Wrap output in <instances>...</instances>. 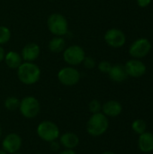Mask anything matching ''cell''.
Returning a JSON list of instances; mask_svg holds the SVG:
<instances>
[{
    "instance_id": "6da1fadb",
    "label": "cell",
    "mask_w": 153,
    "mask_h": 154,
    "mask_svg": "<svg viewBox=\"0 0 153 154\" xmlns=\"http://www.w3.org/2000/svg\"><path fill=\"white\" fill-rule=\"evenodd\" d=\"M17 77L24 85H33L41 78V69L33 62H23L17 69Z\"/></svg>"
},
{
    "instance_id": "7a4b0ae2",
    "label": "cell",
    "mask_w": 153,
    "mask_h": 154,
    "mask_svg": "<svg viewBox=\"0 0 153 154\" xmlns=\"http://www.w3.org/2000/svg\"><path fill=\"white\" fill-rule=\"evenodd\" d=\"M109 121L103 113L99 112L96 114H92L91 117L87 123V133L94 137L103 135L108 129Z\"/></svg>"
},
{
    "instance_id": "3957f363",
    "label": "cell",
    "mask_w": 153,
    "mask_h": 154,
    "mask_svg": "<svg viewBox=\"0 0 153 154\" xmlns=\"http://www.w3.org/2000/svg\"><path fill=\"white\" fill-rule=\"evenodd\" d=\"M47 27L53 35L62 37L66 35L69 31L68 20L61 14H51L47 19Z\"/></svg>"
},
{
    "instance_id": "277c9868",
    "label": "cell",
    "mask_w": 153,
    "mask_h": 154,
    "mask_svg": "<svg viewBox=\"0 0 153 154\" xmlns=\"http://www.w3.org/2000/svg\"><path fill=\"white\" fill-rule=\"evenodd\" d=\"M37 134L42 141L50 143L60 137V129L53 122L43 121L37 126Z\"/></svg>"
},
{
    "instance_id": "5b68a950",
    "label": "cell",
    "mask_w": 153,
    "mask_h": 154,
    "mask_svg": "<svg viewBox=\"0 0 153 154\" xmlns=\"http://www.w3.org/2000/svg\"><path fill=\"white\" fill-rule=\"evenodd\" d=\"M19 110L23 117L32 119L38 116L41 110V106L37 98L32 96H28L20 100Z\"/></svg>"
},
{
    "instance_id": "8992f818",
    "label": "cell",
    "mask_w": 153,
    "mask_h": 154,
    "mask_svg": "<svg viewBox=\"0 0 153 154\" xmlns=\"http://www.w3.org/2000/svg\"><path fill=\"white\" fill-rule=\"evenodd\" d=\"M86 57L84 49L79 45H71L63 51V60L70 66H78L81 64Z\"/></svg>"
},
{
    "instance_id": "52a82bcc",
    "label": "cell",
    "mask_w": 153,
    "mask_h": 154,
    "mask_svg": "<svg viewBox=\"0 0 153 154\" xmlns=\"http://www.w3.org/2000/svg\"><path fill=\"white\" fill-rule=\"evenodd\" d=\"M151 50V43L147 38L135 40L129 48V54L133 59H142L146 57Z\"/></svg>"
},
{
    "instance_id": "ba28073f",
    "label": "cell",
    "mask_w": 153,
    "mask_h": 154,
    "mask_svg": "<svg viewBox=\"0 0 153 154\" xmlns=\"http://www.w3.org/2000/svg\"><path fill=\"white\" fill-rule=\"evenodd\" d=\"M58 79L62 85L72 87L77 85L80 80V73L73 66L64 67L58 72Z\"/></svg>"
},
{
    "instance_id": "9c48e42d",
    "label": "cell",
    "mask_w": 153,
    "mask_h": 154,
    "mask_svg": "<svg viewBox=\"0 0 153 154\" xmlns=\"http://www.w3.org/2000/svg\"><path fill=\"white\" fill-rule=\"evenodd\" d=\"M107 45L112 48H121L126 42V36L124 32L117 28L108 29L104 36Z\"/></svg>"
},
{
    "instance_id": "30bf717a",
    "label": "cell",
    "mask_w": 153,
    "mask_h": 154,
    "mask_svg": "<svg viewBox=\"0 0 153 154\" xmlns=\"http://www.w3.org/2000/svg\"><path fill=\"white\" fill-rule=\"evenodd\" d=\"M127 75L132 78H141L147 70L146 65L139 59H132L124 65Z\"/></svg>"
},
{
    "instance_id": "8fae6325",
    "label": "cell",
    "mask_w": 153,
    "mask_h": 154,
    "mask_svg": "<svg viewBox=\"0 0 153 154\" xmlns=\"http://www.w3.org/2000/svg\"><path fill=\"white\" fill-rule=\"evenodd\" d=\"M2 147L3 150L7 153L13 154L17 152L22 147L21 136L14 133L7 134L2 142Z\"/></svg>"
},
{
    "instance_id": "7c38bea8",
    "label": "cell",
    "mask_w": 153,
    "mask_h": 154,
    "mask_svg": "<svg viewBox=\"0 0 153 154\" xmlns=\"http://www.w3.org/2000/svg\"><path fill=\"white\" fill-rule=\"evenodd\" d=\"M40 52H41V49L37 43L28 42L23 46L21 56L23 58V60L27 62H33L38 59Z\"/></svg>"
},
{
    "instance_id": "4fadbf2b",
    "label": "cell",
    "mask_w": 153,
    "mask_h": 154,
    "mask_svg": "<svg viewBox=\"0 0 153 154\" xmlns=\"http://www.w3.org/2000/svg\"><path fill=\"white\" fill-rule=\"evenodd\" d=\"M108 75H109L110 79L114 82H116V83L124 82L128 78L124 65H122V64L113 65Z\"/></svg>"
},
{
    "instance_id": "5bb4252c",
    "label": "cell",
    "mask_w": 153,
    "mask_h": 154,
    "mask_svg": "<svg viewBox=\"0 0 153 154\" xmlns=\"http://www.w3.org/2000/svg\"><path fill=\"white\" fill-rule=\"evenodd\" d=\"M102 111H103V114L106 116L115 117V116H118L122 113L123 106L118 101L110 100V101L106 102L102 106Z\"/></svg>"
},
{
    "instance_id": "9a60e30c",
    "label": "cell",
    "mask_w": 153,
    "mask_h": 154,
    "mask_svg": "<svg viewBox=\"0 0 153 154\" xmlns=\"http://www.w3.org/2000/svg\"><path fill=\"white\" fill-rule=\"evenodd\" d=\"M60 143L65 149L73 150L74 148H76L78 145L79 138L76 134L71 133V132H68V133L63 134L60 137Z\"/></svg>"
},
{
    "instance_id": "2e32d148",
    "label": "cell",
    "mask_w": 153,
    "mask_h": 154,
    "mask_svg": "<svg viewBox=\"0 0 153 154\" xmlns=\"http://www.w3.org/2000/svg\"><path fill=\"white\" fill-rule=\"evenodd\" d=\"M139 149L142 152H151L153 151V134L150 132H144L140 134L138 139Z\"/></svg>"
},
{
    "instance_id": "e0dca14e",
    "label": "cell",
    "mask_w": 153,
    "mask_h": 154,
    "mask_svg": "<svg viewBox=\"0 0 153 154\" xmlns=\"http://www.w3.org/2000/svg\"><path fill=\"white\" fill-rule=\"evenodd\" d=\"M4 60H5L6 66L10 69H17L19 68V66L23 63L22 56L14 51H8L5 55Z\"/></svg>"
},
{
    "instance_id": "ac0fdd59",
    "label": "cell",
    "mask_w": 153,
    "mask_h": 154,
    "mask_svg": "<svg viewBox=\"0 0 153 154\" xmlns=\"http://www.w3.org/2000/svg\"><path fill=\"white\" fill-rule=\"evenodd\" d=\"M49 50L54 53L62 52L66 47V42L61 36H55L53 37L48 44Z\"/></svg>"
},
{
    "instance_id": "d6986e66",
    "label": "cell",
    "mask_w": 153,
    "mask_h": 154,
    "mask_svg": "<svg viewBox=\"0 0 153 154\" xmlns=\"http://www.w3.org/2000/svg\"><path fill=\"white\" fill-rule=\"evenodd\" d=\"M5 107L9 111H15L19 109L20 100L15 97H9L5 100Z\"/></svg>"
},
{
    "instance_id": "ffe728a7",
    "label": "cell",
    "mask_w": 153,
    "mask_h": 154,
    "mask_svg": "<svg viewBox=\"0 0 153 154\" xmlns=\"http://www.w3.org/2000/svg\"><path fill=\"white\" fill-rule=\"evenodd\" d=\"M147 124L143 119H137L132 124V129L139 135L146 132Z\"/></svg>"
},
{
    "instance_id": "44dd1931",
    "label": "cell",
    "mask_w": 153,
    "mask_h": 154,
    "mask_svg": "<svg viewBox=\"0 0 153 154\" xmlns=\"http://www.w3.org/2000/svg\"><path fill=\"white\" fill-rule=\"evenodd\" d=\"M11 38V31L5 25H0V45L5 44Z\"/></svg>"
},
{
    "instance_id": "7402d4cb",
    "label": "cell",
    "mask_w": 153,
    "mask_h": 154,
    "mask_svg": "<svg viewBox=\"0 0 153 154\" xmlns=\"http://www.w3.org/2000/svg\"><path fill=\"white\" fill-rule=\"evenodd\" d=\"M88 108H89V111L92 114H96V113H99L102 110V105H101L100 101H98L96 99H93L89 103Z\"/></svg>"
},
{
    "instance_id": "603a6c76",
    "label": "cell",
    "mask_w": 153,
    "mask_h": 154,
    "mask_svg": "<svg viewBox=\"0 0 153 154\" xmlns=\"http://www.w3.org/2000/svg\"><path fill=\"white\" fill-rule=\"evenodd\" d=\"M112 66L113 65L109 61L103 60V61L99 62V64H98V69L102 73H107L108 74L109 71H110V69H111V68H112Z\"/></svg>"
},
{
    "instance_id": "cb8c5ba5",
    "label": "cell",
    "mask_w": 153,
    "mask_h": 154,
    "mask_svg": "<svg viewBox=\"0 0 153 154\" xmlns=\"http://www.w3.org/2000/svg\"><path fill=\"white\" fill-rule=\"evenodd\" d=\"M82 63H84V66L87 69H93L96 67V60L90 56H88V57L86 56Z\"/></svg>"
},
{
    "instance_id": "d4e9b609",
    "label": "cell",
    "mask_w": 153,
    "mask_h": 154,
    "mask_svg": "<svg viewBox=\"0 0 153 154\" xmlns=\"http://www.w3.org/2000/svg\"><path fill=\"white\" fill-rule=\"evenodd\" d=\"M50 150H51V151H53V152H57V151H59V150H60V143H59L57 142V140H56V141H53V142H50Z\"/></svg>"
},
{
    "instance_id": "484cf974",
    "label": "cell",
    "mask_w": 153,
    "mask_h": 154,
    "mask_svg": "<svg viewBox=\"0 0 153 154\" xmlns=\"http://www.w3.org/2000/svg\"><path fill=\"white\" fill-rule=\"evenodd\" d=\"M151 3V0H137V5L140 7H147Z\"/></svg>"
},
{
    "instance_id": "4316f807",
    "label": "cell",
    "mask_w": 153,
    "mask_h": 154,
    "mask_svg": "<svg viewBox=\"0 0 153 154\" xmlns=\"http://www.w3.org/2000/svg\"><path fill=\"white\" fill-rule=\"evenodd\" d=\"M5 50H4V48L0 45V63L4 60V59H5Z\"/></svg>"
},
{
    "instance_id": "83f0119b",
    "label": "cell",
    "mask_w": 153,
    "mask_h": 154,
    "mask_svg": "<svg viewBox=\"0 0 153 154\" xmlns=\"http://www.w3.org/2000/svg\"><path fill=\"white\" fill-rule=\"evenodd\" d=\"M59 154H77L73 150H69V149H65L64 151L60 152Z\"/></svg>"
},
{
    "instance_id": "f1b7e54d",
    "label": "cell",
    "mask_w": 153,
    "mask_h": 154,
    "mask_svg": "<svg viewBox=\"0 0 153 154\" xmlns=\"http://www.w3.org/2000/svg\"><path fill=\"white\" fill-rule=\"evenodd\" d=\"M102 154H116V153H115V152H103Z\"/></svg>"
},
{
    "instance_id": "f546056e",
    "label": "cell",
    "mask_w": 153,
    "mask_h": 154,
    "mask_svg": "<svg viewBox=\"0 0 153 154\" xmlns=\"http://www.w3.org/2000/svg\"><path fill=\"white\" fill-rule=\"evenodd\" d=\"M0 154H8L6 152H5L4 150H0Z\"/></svg>"
},
{
    "instance_id": "4dcf8cb0",
    "label": "cell",
    "mask_w": 153,
    "mask_h": 154,
    "mask_svg": "<svg viewBox=\"0 0 153 154\" xmlns=\"http://www.w3.org/2000/svg\"><path fill=\"white\" fill-rule=\"evenodd\" d=\"M1 136H2V128L0 126V139H1Z\"/></svg>"
},
{
    "instance_id": "1f68e13d",
    "label": "cell",
    "mask_w": 153,
    "mask_h": 154,
    "mask_svg": "<svg viewBox=\"0 0 153 154\" xmlns=\"http://www.w3.org/2000/svg\"><path fill=\"white\" fill-rule=\"evenodd\" d=\"M13 154H22V153H19V152H14V153Z\"/></svg>"
},
{
    "instance_id": "d6a6232c",
    "label": "cell",
    "mask_w": 153,
    "mask_h": 154,
    "mask_svg": "<svg viewBox=\"0 0 153 154\" xmlns=\"http://www.w3.org/2000/svg\"><path fill=\"white\" fill-rule=\"evenodd\" d=\"M36 154H42V153H36Z\"/></svg>"
}]
</instances>
